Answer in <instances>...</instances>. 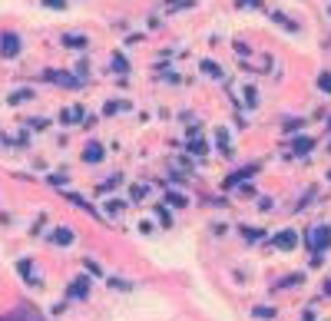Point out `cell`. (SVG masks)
Listing matches in <instances>:
<instances>
[{
	"mask_svg": "<svg viewBox=\"0 0 331 321\" xmlns=\"http://www.w3.org/2000/svg\"><path fill=\"white\" fill-rule=\"evenodd\" d=\"M255 315H258V318H272V315H275V308H265V305H262V308H255Z\"/></svg>",
	"mask_w": 331,
	"mask_h": 321,
	"instance_id": "d6986e66",
	"label": "cell"
},
{
	"mask_svg": "<svg viewBox=\"0 0 331 321\" xmlns=\"http://www.w3.org/2000/svg\"><path fill=\"white\" fill-rule=\"evenodd\" d=\"M308 248H312L314 255H321L325 248H331V228L328 225H318L308 232Z\"/></svg>",
	"mask_w": 331,
	"mask_h": 321,
	"instance_id": "6da1fadb",
	"label": "cell"
},
{
	"mask_svg": "<svg viewBox=\"0 0 331 321\" xmlns=\"http://www.w3.org/2000/svg\"><path fill=\"white\" fill-rule=\"evenodd\" d=\"M83 159H86V162H103V146H99V143H90V146L83 149Z\"/></svg>",
	"mask_w": 331,
	"mask_h": 321,
	"instance_id": "8992f818",
	"label": "cell"
},
{
	"mask_svg": "<svg viewBox=\"0 0 331 321\" xmlns=\"http://www.w3.org/2000/svg\"><path fill=\"white\" fill-rule=\"evenodd\" d=\"M30 96H33L30 90H20V93H14V96H10V103H27Z\"/></svg>",
	"mask_w": 331,
	"mask_h": 321,
	"instance_id": "7c38bea8",
	"label": "cell"
},
{
	"mask_svg": "<svg viewBox=\"0 0 331 321\" xmlns=\"http://www.w3.org/2000/svg\"><path fill=\"white\" fill-rule=\"evenodd\" d=\"M272 245L281 248V252H288V248L298 245V232H292V228H285V232H278L275 239H272Z\"/></svg>",
	"mask_w": 331,
	"mask_h": 321,
	"instance_id": "7a4b0ae2",
	"label": "cell"
},
{
	"mask_svg": "<svg viewBox=\"0 0 331 321\" xmlns=\"http://www.w3.org/2000/svg\"><path fill=\"white\" fill-rule=\"evenodd\" d=\"M215 139H219V146H222V149L229 152V132H225V129H219V132H215Z\"/></svg>",
	"mask_w": 331,
	"mask_h": 321,
	"instance_id": "9a60e30c",
	"label": "cell"
},
{
	"mask_svg": "<svg viewBox=\"0 0 331 321\" xmlns=\"http://www.w3.org/2000/svg\"><path fill=\"white\" fill-rule=\"evenodd\" d=\"M80 116H83V110H80V106H73V110H66V113L60 116V119H63V123H76Z\"/></svg>",
	"mask_w": 331,
	"mask_h": 321,
	"instance_id": "8fae6325",
	"label": "cell"
},
{
	"mask_svg": "<svg viewBox=\"0 0 331 321\" xmlns=\"http://www.w3.org/2000/svg\"><path fill=\"white\" fill-rule=\"evenodd\" d=\"M86 295H90V278L83 275V278H76L70 285V298H86Z\"/></svg>",
	"mask_w": 331,
	"mask_h": 321,
	"instance_id": "5b68a950",
	"label": "cell"
},
{
	"mask_svg": "<svg viewBox=\"0 0 331 321\" xmlns=\"http://www.w3.org/2000/svg\"><path fill=\"white\" fill-rule=\"evenodd\" d=\"M17 268H20V275H23V278H33V275H30V262H20Z\"/></svg>",
	"mask_w": 331,
	"mask_h": 321,
	"instance_id": "44dd1931",
	"label": "cell"
},
{
	"mask_svg": "<svg viewBox=\"0 0 331 321\" xmlns=\"http://www.w3.org/2000/svg\"><path fill=\"white\" fill-rule=\"evenodd\" d=\"M305 321H314V315H312V311H305Z\"/></svg>",
	"mask_w": 331,
	"mask_h": 321,
	"instance_id": "7402d4cb",
	"label": "cell"
},
{
	"mask_svg": "<svg viewBox=\"0 0 331 321\" xmlns=\"http://www.w3.org/2000/svg\"><path fill=\"white\" fill-rule=\"evenodd\" d=\"M202 73H205V76H222V70L212 63V60H202Z\"/></svg>",
	"mask_w": 331,
	"mask_h": 321,
	"instance_id": "30bf717a",
	"label": "cell"
},
{
	"mask_svg": "<svg viewBox=\"0 0 331 321\" xmlns=\"http://www.w3.org/2000/svg\"><path fill=\"white\" fill-rule=\"evenodd\" d=\"M146 186H132V192H129V195H132V199H136V202H139V199H146Z\"/></svg>",
	"mask_w": 331,
	"mask_h": 321,
	"instance_id": "5bb4252c",
	"label": "cell"
},
{
	"mask_svg": "<svg viewBox=\"0 0 331 321\" xmlns=\"http://www.w3.org/2000/svg\"><path fill=\"white\" fill-rule=\"evenodd\" d=\"M47 80H50V83H60V86H70V90H76V86H80V80H76V76L56 73V70H50V73H47Z\"/></svg>",
	"mask_w": 331,
	"mask_h": 321,
	"instance_id": "3957f363",
	"label": "cell"
},
{
	"mask_svg": "<svg viewBox=\"0 0 331 321\" xmlns=\"http://www.w3.org/2000/svg\"><path fill=\"white\" fill-rule=\"evenodd\" d=\"M43 7H50V10H63L66 0H43Z\"/></svg>",
	"mask_w": 331,
	"mask_h": 321,
	"instance_id": "2e32d148",
	"label": "cell"
},
{
	"mask_svg": "<svg viewBox=\"0 0 331 321\" xmlns=\"http://www.w3.org/2000/svg\"><path fill=\"white\" fill-rule=\"evenodd\" d=\"M63 43H66V47H73V50H83V47H86V37H76V33H66V37H63Z\"/></svg>",
	"mask_w": 331,
	"mask_h": 321,
	"instance_id": "ba28073f",
	"label": "cell"
},
{
	"mask_svg": "<svg viewBox=\"0 0 331 321\" xmlns=\"http://www.w3.org/2000/svg\"><path fill=\"white\" fill-rule=\"evenodd\" d=\"M113 66H116V70H119V73H126L129 66H126V60L119 57V53H116V57H113Z\"/></svg>",
	"mask_w": 331,
	"mask_h": 321,
	"instance_id": "e0dca14e",
	"label": "cell"
},
{
	"mask_svg": "<svg viewBox=\"0 0 331 321\" xmlns=\"http://www.w3.org/2000/svg\"><path fill=\"white\" fill-rule=\"evenodd\" d=\"M119 110H123V103H106V110H103V113L113 116V113H119Z\"/></svg>",
	"mask_w": 331,
	"mask_h": 321,
	"instance_id": "ffe728a7",
	"label": "cell"
},
{
	"mask_svg": "<svg viewBox=\"0 0 331 321\" xmlns=\"http://www.w3.org/2000/svg\"><path fill=\"white\" fill-rule=\"evenodd\" d=\"M166 199H169L172 206H185V195H179V192H166Z\"/></svg>",
	"mask_w": 331,
	"mask_h": 321,
	"instance_id": "4fadbf2b",
	"label": "cell"
},
{
	"mask_svg": "<svg viewBox=\"0 0 331 321\" xmlns=\"http://www.w3.org/2000/svg\"><path fill=\"white\" fill-rule=\"evenodd\" d=\"M318 86H321L325 93H331V73H325V76H321V80H318Z\"/></svg>",
	"mask_w": 331,
	"mask_h": 321,
	"instance_id": "ac0fdd59",
	"label": "cell"
},
{
	"mask_svg": "<svg viewBox=\"0 0 331 321\" xmlns=\"http://www.w3.org/2000/svg\"><path fill=\"white\" fill-rule=\"evenodd\" d=\"M314 146V139H308V136H301V139H295V152H308Z\"/></svg>",
	"mask_w": 331,
	"mask_h": 321,
	"instance_id": "9c48e42d",
	"label": "cell"
},
{
	"mask_svg": "<svg viewBox=\"0 0 331 321\" xmlns=\"http://www.w3.org/2000/svg\"><path fill=\"white\" fill-rule=\"evenodd\" d=\"M0 50H3L7 57H17V53H20V37H14V33H7V37L0 40Z\"/></svg>",
	"mask_w": 331,
	"mask_h": 321,
	"instance_id": "277c9868",
	"label": "cell"
},
{
	"mask_svg": "<svg viewBox=\"0 0 331 321\" xmlns=\"http://www.w3.org/2000/svg\"><path fill=\"white\" fill-rule=\"evenodd\" d=\"M50 239H53V245H70V242H73V232H70V228H56Z\"/></svg>",
	"mask_w": 331,
	"mask_h": 321,
	"instance_id": "52a82bcc",
	"label": "cell"
}]
</instances>
